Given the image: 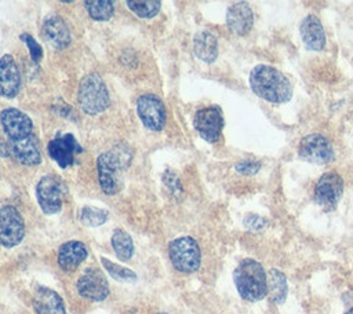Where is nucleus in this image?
Returning <instances> with one entry per match:
<instances>
[{
	"label": "nucleus",
	"instance_id": "30",
	"mask_svg": "<svg viewBox=\"0 0 353 314\" xmlns=\"http://www.w3.org/2000/svg\"><path fill=\"white\" fill-rule=\"evenodd\" d=\"M21 37H22V40L25 41L26 47L29 48L30 58L33 59V62H40V59H41V56H43L41 45H40L30 34H22Z\"/></svg>",
	"mask_w": 353,
	"mask_h": 314
},
{
	"label": "nucleus",
	"instance_id": "15",
	"mask_svg": "<svg viewBox=\"0 0 353 314\" xmlns=\"http://www.w3.org/2000/svg\"><path fill=\"white\" fill-rule=\"evenodd\" d=\"M299 34H301L302 43L306 47V50H309V51L324 50L325 43H327L325 32H324V28H323L320 19L316 15L309 14L302 19V22L299 25Z\"/></svg>",
	"mask_w": 353,
	"mask_h": 314
},
{
	"label": "nucleus",
	"instance_id": "28",
	"mask_svg": "<svg viewBox=\"0 0 353 314\" xmlns=\"http://www.w3.org/2000/svg\"><path fill=\"white\" fill-rule=\"evenodd\" d=\"M101 262H102L103 267L106 269V271L113 278H116L119 281H124V282L135 281L137 280V274L132 270H130V269H127L124 266H120L117 263H113V262H110L109 259H105V258H101Z\"/></svg>",
	"mask_w": 353,
	"mask_h": 314
},
{
	"label": "nucleus",
	"instance_id": "16",
	"mask_svg": "<svg viewBox=\"0 0 353 314\" xmlns=\"http://www.w3.org/2000/svg\"><path fill=\"white\" fill-rule=\"evenodd\" d=\"M226 25L228 28L239 34H247L254 25V12L247 1L233 3L226 12Z\"/></svg>",
	"mask_w": 353,
	"mask_h": 314
},
{
	"label": "nucleus",
	"instance_id": "4",
	"mask_svg": "<svg viewBox=\"0 0 353 314\" xmlns=\"http://www.w3.org/2000/svg\"><path fill=\"white\" fill-rule=\"evenodd\" d=\"M77 101L83 112L91 116L99 114L108 109L110 103L109 92L105 81L98 73H88L81 78Z\"/></svg>",
	"mask_w": 353,
	"mask_h": 314
},
{
	"label": "nucleus",
	"instance_id": "22",
	"mask_svg": "<svg viewBox=\"0 0 353 314\" xmlns=\"http://www.w3.org/2000/svg\"><path fill=\"white\" fill-rule=\"evenodd\" d=\"M194 55L205 63H212L218 56L216 37L208 30H200L193 39Z\"/></svg>",
	"mask_w": 353,
	"mask_h": 314
},
{
	"label": "nucleus",
	"instance_id": "23",
	"mask_svg": "<svg viewBox=\"0 0 353 314\" xmlns=\"http://www.w3.org/2000/svg\"><path fill=\"white\" fill-rule=\"evenodd\" d=\"M288 292V285H287V278L285 275L277 270L272 269L268 273V296L272 303L280 304L285 300Z\"/></svg>",
	"mask_w": 353,
	"mask_h": 314
},
{
	"label": "nucleus",
	"instance_id": "14",
	"mask_svg": "<svg viewBox=\"0 0 353 314\" xmlns=\"http://www.w3.org/2000/svg\"><path fill=\"white\" fill-rule=\"evenodd\" d=\"M0 121L8 140H18L32 135V120L21 110L8 107L0 113Z\"/></svg>",
	"mask_w": 353,
	"mask_h": 314
},
{
	"label": "nucleus",
	"instance_id": "20",
	"mask_svg": "<svg viewBox=\"0 0 353 314\" xmlns=\"http://www.w3.org/2000/svg\"><path fill=\"white\" fill-rule=\"evenodd\" d=\"M87 248L80 241H68L58 251V264L63 271L76 270L87 258Z\"/></svg>",
	"mask_w": 353,
	"mask_h": 314
},
{
	"label": "nucleus",
	"instance_id": "10",
	"mask_svg": "<svg viewBox=\"0 0 353 314\" xmlns=\"http://www.w3.org/2000/svg\"><path fill=\"white\" fill-rule=\"evenodd\" d=\"M77 292L84 299L92 302L105 300L109 295V284L105 274L97 267H88L79 277L76 284Z\"/></svg>",
	"mask_w": 353,
	"mask_h": 314
},
{
	"label": "nucleus",
	"instance_id": "3",
	"mask_svg": "<svg viewBox=\"0 0 353 314\" xmlns=\"http://www.w3.org/2000/svg\"><path fill=\"white\" fill-rule=\"evenodd\" d=\"M239 295L248 302H258L268 296V274L254 259H243L233 273Z\"/></svg>",
	"mask_w": 353,
	"mask_h": 314
},
{
	"label": "nucleus",
	"instance_id": "7",
	"mask_svg": "<svg viewBox=\"0 0 353 314\" xmlns=\"http://www.w3.org/2000/svg\"><path fill=\"white\" fill-rule=\"evenodd\" d=\"M298 156L316 165L330 164L335 157L332 145L320 134H309L303 136L298 146Z\"/></svg>",
	"mask_w": 353,
	"mask_h": 314
},
{
	"label": "nucleus",
	"instance_id": "19",
	"mask_svg": "<svg viewBox=\"0 0 353 314\" xmlns=\"http://www.w3.org/2000/svg\"><path fill=\"white\" fill-rule=\"evenodd\" d=\"M32 303L37 314H66L62 297L46 286H39L34 291Z\"/></svg>",
	"mask_w": 353,
	"mask_h": 314
},
{
	"label": "nucleus",
	"instance_id": "1",
	"mask_svg": "<svg viewBox=\"0 0 353 314\" xmlns=\"http://www.w3.org/2000/svg\"><path fill=\"white\" fill-rule=\"evenodd\" d=\"M250 85L255 95L272 103H285L292 96L287 76L270 65H256L250 73Z\"/></svg>",
	"mask_w": 353,
	"mask_h": 314
},
{
	"label": "nucleus",
	"instance_id": "25",
	"mask_svg": "<svg viewBox=\"0 0 353 314\" xmlns=\"http://www.w3.org/2000/svg\"><path fill=\"white\" fill-rule=\"evenodd\" d=\"M84 4H85V8H87L90 17L95 21H108L114 12L113 3L109 0L85 1Z\"/></svg>",
	"mask_w": 353,
	"mask_h": 314
},
{
	"label": "nucleus",
	"instance_id": "8",
	"mask_svg": "<svg viewBox=\"0 0 353 314\" xmlns=\"http://www.w3.org/2000/svg\"><path fill=\"white\" fill-rule=\"evenodd\" d=\"M25 236V223L19 211L12 205L0 208V244L11 248L18 245Z\"/></svg>",
	"mask_w": 353,
	"mask_h": 314
},
{
	"label": "nucleus",
	"instance_id": "32",
	"mask_svg": "<svg viewBox=\"0 0 353 314\" xmlns=\"http://www.w3.org/2000/svg\"><path fill=\"white\" fill-rule=\"evenodd\" d=\"M0 154L1 156H8L10 154V151H8V147L0 140Z\"/></svg>",
	"mask_w": 353,
	"mask_h": 314
},
{
	"label": "nucleus",
	"instance_id": "2",
	"mask_svg": "<svg viewBox=\"0 0 353 314\" xmlns=\"http://www.w3.org/2000/svg\"><path fill=\"white\" fill-rule=\"evenodd\" d=\"M132 153L125 145H119L98 157V178L103 193L116 194L123 186V172L131 161Z\"/></svg>",
	"mask_w": 353,
	"mask_h": 314
},
{
	"label": "nucleus",
	"instance_id": "34",
	"mask_svg": "<svg viewBox=\"0 0 353 314\" xmlns=\"http://www.w3.org/2000/svg\"><path fill=\"white\" fill-rule=\"evenodd\" d=\"M159 314H167V313H159Z\"/></svg>",
	"mask_w": 353,
	"mask_h": 314
},
{
	"label": "nucleus",
	"instance_id": "21",
	"mask_svg": "<svg viewBox=\"0 0 353 314\" xmlns=\"http://www.w3.org/2000/svg\"><path fill=\"white\" fill-rule=\"evenodd\" d=\"M44 37L55 47L65 48L70 44V30L66 22L61 17H51L44 22L43 26Z\"/></svg>",
	"mask_w": 353,
	"mask_h": 314
},
{
	"label": "nucleus",
	"instance_id": "27",
	"mask_svg": "<svg viewBox=\"0 0 353 314\" xmlns=\"http://www.w3.org/2000/svg\"><path fill=\"white\" fill-rule=\"evenodd\" d=\"M108 211L101 208H92V207H84L80 213V219L85 226H101L108 220Z\"/></svg>",
	"mask_w": 353,
	"mask_h": 314
},
{
	"label": "nucleus",
	"instance_id": "5",
	"mask_svg": "<svg viewBox=\"0 0 353 314\" xmlns=\"http://www.w3.org/2000/svg\"><path fill=\"white\" fill-rule=\"evenodd\" d=\"M168 255L172 266L185 274L194 273L201 263V252L197 241L192 237H178L171 241Z\"/></svg>",
	"mask_w": 353,
	"mask_h": 314
},
{
	"label": "nucleus",
	"instance_id": "11",
	"mask_svg": "<svg viewBox=\"0 0 353 314\" xmlns=\"http://www.w3.org/2000/svg\"><path fill=\"white\" fill-rule=\"evenodd\" d=\"M137 113L146 128L152 131L163 129L165 124V109L156 95H141L137 101Z\"/></svg>",
	"mask_w": 353,
	"mask_h": 314
},
{
	"label": "nucleus",
	"instance_id": "12",
	"mask_svg": "<svg viewBox=\"0 0 353 314\" xmlns=\"http://www.w3.org/2000/svg\"><path fill=\"white\" fill-rule=\"evenodd\" d=\"M63 187L54 176H43L36 187V197L41 211L47 215H52L62 208Z\"/></svg>",
	"mask_w": 353,
	"mask_h": 314
},
{
	"label": "nucleus",
	"instance_id": "26",
	"mask_svg": "<svg viewBox=\"0 0 353 314\" xmlns=\"http://www.w3.org/2000/svg\"><path fill=\"white\" fill-rule=\"evenodd\" d=\"M127 7L141 18H152L154 17L161 7L160 1H125Z\"/></svg>",
	"mask_w": 353,
	"mask_h": 314
},
{
	"label": "nucleus",
	"instance_id": "6",
	"mask_svg": "<svg viewBox=\"0 0 353 314\" xmlns=\"http://www.w3.org/2000/svg\"><path fill=\"white\" fill-rule=\"evenodd\" d=\"M343 194V179L336 171L324 172L316 182L313 190L314 202L325 212L336 208Z\"/></svg>",
	"mask_w": 353,
	"mask_h": 314
},
{
	"label": "nucleus",
	"instance_id": "17",
	"mask_svg": "<svg viewBox=\"0 0 353 314\" xmlns=\"http://www.w3.org/2000/svg\"><path fill=\"white\" fill-rule=\"evenodd\" d=\"M21 74L14 58L8 54L0 58V95L14 98L19 92Z\"/></svg>",
	"mask_w": 353,
	"mask_h": 314
},
{
	"label": "nucleus",
	"instance_id": "24",
	"mask_svg": "<svg viewBox=\"0 0 353 314\" xmlns=\"http://www.w3.org/2000/svg\"><path fill=\"white\" fill-rule=\"evenodd\" d=\"M112 247L117 255V258L120 260H130L132 253H134V242H132V238L131 236L121 230V229H117L113 231V236H112Z\"/></svg>",
	"mask_w": 353,
	"mask_h": 314
},
{
	"label": "nucleus",
	"instance_id": "31",
	"mask_svg": "<svg viewBox=\"0 0 353 314\" xmlns=\"http://www.w3.org/2000/svg\"><path fill=\"white\" fill-rule=\"evenodd\" d=\"M244 224L250 229V230H261L268 224V220L259 215H247L244 218Z\"/></svg>",
	"mask_w": 353,
	"mask_h": 314
},
{
	"label": "nucleus",
	"instance_id": "9",
	"mask_svg": "<svg viewBox=\"0 0 353 314\" xmlns=\"http://www.w3.org/2000/svg\"><path fill=\"white\" fill-rule=\"evenodd\" d=\"M193 127L208 143L218 142L223 128V114L219 106H207L196 112Z\"/></svg>",
	"mask_w": 353,
	"mask_h": 314
},
{
	"label": "nucleus",
	"instance_id": "18",
	"mask_svg": "<svg viewBox=\"0 0 353 314\" xmlns=\"http://www.w3.org/2000/svg\"><path fill=\"white\" fill-rule=\"evenodd\" d=\"M8 151L14 158L23 165H37L40 164V151L34 135H29L23 139L8 140Z\"/></svg>",
	"mask_w": 353,
	"mask_h": 314
},
{
	"label": "nucleus",
	"instance_id": "29",
	"mask_svg": "<svg viewBox=\"0 0 353 314\" xmlns=\"http://www.w3.org/2000/svg\"><path fill=\"white\" fill-rule=\"evenodd\" d=\"M234 169L241 175H255L261 169V163L256 160H241L236 164Z\"/></svg>",
	"mask_w": 353,
	"mask_h": 314
},
{
	"label": "nucleus",
	"instance_id": "13",
	"mask_svg": "<svg viewBox=\"0 0 353 314\" xmlns=\"http://www.w3.org/2000/svg\"><path fill=\"white\" fill-rule=\"evenodd\" d=\"M47 151L61 168H68L74 163V156L83 151V147L72 134H65L50 140Z\"/></svg>",
	"mask_w": 353,
	"mask_h": 314
},
{
	"label": "nucleus",
	"instance_id": "33",
	"mask_svg": "<svg viewBox=\"0 0 353 314\" xmlns=\"http://www.w3.org/2000/svg\"><path fill=\"white\" fill-rule=\"evenodd\" d=\"M343 314H353V307L352 308H349L346 313H343Z\"/></svg>",
	"mask_w": 353,
	"mask_h": 314
}]
</instances>
